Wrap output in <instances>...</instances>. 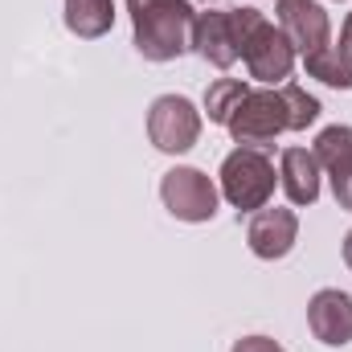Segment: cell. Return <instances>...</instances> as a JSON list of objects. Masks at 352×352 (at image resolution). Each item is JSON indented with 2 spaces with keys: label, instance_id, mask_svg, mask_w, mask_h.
Here are the masks:
<instances>
[{
  "label": "cell",
  "instance_id": "cell-1",
  "mask_svg": "<svg viewBox=\"0 0 352 352\" xmlns=\"http://www.w3.org/2000/svg\"><path fill=\"white\" fill-rule=\"evenodd\" d=\"M127 12L144 62H176L192 50V0H127Z\"/></svg>",
  "mask_w": 352,
  "mask_h": 352
},
{
  "label": "cell",
  "instance_id": "cell-2",
  "mask_svg": "<svg viewBox=\"0 0 352 352\" xmlns=\"http://www.w3.org/2000/svg\"><path fill=\"white\" fill-rule=\"evenodd\" d=\"M230 21H234V37H238V58L246 62V74L258 82V87H283L295 70V50L291 41L283 37V29L274 21H266V12L242 4V8H230Z\"/></svg>",
  "mask_w": 352,
  "mask_h": 352
},
{
  "label": "cell",
  "instance_id": "cell-9",
  "mask_svg": "<svg viewBox=\"0 0 352 352\" xmlns=\"http://www.w3.org/2000/svg\"><path fill=\"white\" fill-rule=\"evenodd\" d=\"M307 328L320 344L344 349L352 344V295L340 287H324L307 299Z\"/></svg>",
  "mask_w": 352,
  "mask_h": 352
},
{
  "label": "cell",
  "instance_id": "cell-21",
  "mask_svg": "<svg viewBox=\"0 0 352 352\" xmlns=\"http://www.w3.org/2000/svg\"><path fill=\"white\" fill-rule=\"evenodd\" d=\"M201 4H217V0H201Z\"/></svg>",
  "mask_w": 352,
  "mask_h": 352
},
{
  "label": "cell",
  "instance_id": "cell-10",
  "mask_svg": "<svg viewBox=\"0 0 352 352\" xmlns=\"http://www.w3.org/2000/svg\"><path fill=\"white\" fill-rule=\"evenodd\" d=\"M192 54L217 70H230L238 62V37H234V21L230 8H205L192 21Z\"/></svg>",
  "mask_w": 352,
  "mask_h": 352
},
{
  "label": "cell",
  "instance_id": "cell-17",
  "mask_svg": "<svg viewBox=\"0 0 352 352\" xmlns=\"http://www.w3.org/2000/svg\"><path fill=\"white\" fill-rule=\"evenodd\" d=\"M328 180H332V197H336V205L352 213V164L336 168V173H328Z\"/></svg>",
  "mask_w": 352,
  "mask_h": 352
},
{
  "label": "cell",
  "instance_id": "cell-3",
  "mask_svg": "<svg viewBox=\"0 0 352 352\" xmlns=\"http://www.w3.org/2000/svg\"><path fill=\"white\" fill-rule=\"evenodd\" d=\"M221 197L238 209V213H258L270 205L274 197V160L266 148H234L226 160H221Z\"/></svg>",
  "mask_w": 352,
  "mask_h": 352
},
{
  "label": "cell",
  "instance_id": "cell-15",
  "mask_svg": "<svg viewBox=\"0 0 352 352\" xmlns=\"http://www.w3.org/2000/svg\"><path fill=\"white\" fill-rule=\"evenodd\" d=\"M246 82L242 78H217L213 87L205 90V115H209V123H221L226 127V119L234 115V107L246 98Z\"/></svg>",
  "mask_w": 352,
  "mask_h": 352
},
{
  "label": "cell",
  "instance_id": "cell-16",
  "mask_svg": "<svg viewBox=\"0 0 352 352\" xmlns=\"http://www.w3.org/2000/svg\"><path fill=\"white\" fill-rule=\"evenodd\" d=\"M283 98H287V115H291V131H307L316 119H320V98L316 94H307L303 87H295V82H283Z\"/></svg>",
  "mask_w": 352,
  "mask_h": 352
},
{
  "label": "cell",
  "instance_id": "cell-12",
  "mask_svg": "<svg viewBox=\"0 0 352 352\" xmlns=\"http://www.w3.org/2000/svg\"><path fill=\"white\" fill-rule=\"evenodd\" d=\"M66 29L78 41H98L115 29V0H66Z\"/></svg>",
  "mask_w": 352,
  "mask_h": 352
},
{
  "label": "cell",
  "instance_id": "cell-20",
  "mask_svg": "<svg viewBox=\"0 0 352 352\" xmlns=\"http://www.w3.org/2000/svg\"><path fill=\"white\" fill-rule=\"evenodd\" d=\"M344 266H349V270H352V230H349V234H344Z\"/></svg>",
  "mask_w": 352,
  "mask_h": 352
},
{
  "label": "cell",
  "instance_id": "cell-6",
  "mask_svg": "<svg viewBox=\"0 0 352 352\" xmlns=\"http://www.w3.org/2000/svg\"><path fill=\"white\" fill-rule=\"evenodd\" d=\"M160 201L184 226H205L217 217V184L188 164H176L160 176Z\"/></svg>",
  "mask_w": 352,
  "mask_h": 352
},
{
  "label": "cell",
  "instance_id": "cell-5",
  "mask_svg": "<svg viewBox=\"0 0 352 352\" xmlns=\"http://www.w3.org/2000/svg\"><path fill=\"white\" fill-rule=\"evenodd\" d=\"M201 127H205V119L192 107V98H184V94H160L148 107V140L164 156L192 152L197 140H201Z\"/></svg>",
  "mask_w": 352,
  "mask_h": 352
},
{
  "label": "cell",
  "instance_id": "cell-13",
  "mask_svg": "<svg viewBox=\"0 0 352 352\" xmlns=\"http://www.w3.org/2000/svg\"><path fill=\"white\" fill-rule=\"evenodd\" d=\"M316 160H320V168L324 173H336V168H344L352 164V127L349 123H336V127H324L320 135H316Z\"/></svg>",
  "mask_w": 352,
  "mask_h": 352
},
{
  "label": "cell",
  "instance_id": "cell-7",
  "mask_svg": "<svg viewBox=\"0 0 352 352\" xmlns=\"http://www.w3.org/2000/svg\"><path fill=\"white\" fill-rule=\"evenodd\" d=\"M274 25L303 58L332 45V16L320 0H274Z\"/></svg>",
  "mask_w": 352,
  "mask_h": 352
},
{
  "label": "cell",
  "instance_id": "cell-18",
  "mask_svg": "<svg viewBox=\"0 0 352 352\" xmlns=\"http://www.w3.org/2000/svg\"><path fill=\"white\" fill-rule=\"evenodd\" d=\"M230 352H287V349L278 340H270V336H242V340H234Z\"/></svg>",
  "mask_w": 352,
  "mask_h": 352
},
{
  "label": "cell",
  "instance_id": "cell-11",
  "mask_svg": "<svg viewBox=\"0 0 352 352\" xmlns=\"http://www.w3.org/2000/svg\"><path fill=\"white\" fill-rule=\"evenodd\" d=\"M320 160H316V152H307V148H283V156H278V184H283V192H287V201L291 205H316L320 201Z\"/></svg>",
  "mask_w": 352,
  "mask_h": 352
},
{
  "label": "cell",
  "instance_id": "cell-8",
  "mask_svg": "<svg viewBox=\"0 0 352 352\" xmlns=\"http://www.w3.org/2000/svg\"><path fill=\"white\" fill-rule=\"evenodd\" d=\"M295 242H299V213L295 209H258V213H250V226H246V246H250V254L254 258H263V263H278V258H287L291 250H295Z\"/></svg>",
  "mask_w": 352,
  "mask_h": 352
},
{
  "label": "cell",
  "instance_id": "cell-19",
  "mask_svg": "<svg viewBox=\"0 0 352 352\" xmlns=\"http://www.w3.org/2000/svg\"><path fill=\"white\" fill-rule=\"evenodd\" d=\"M336 54L352 66V12L344 16V25H340V45H336Z\"/></svg>",
  "mask_w": 352,
  "mask_h": 352
},
{
  "label": "cell",
  "instance_id": "cell-14",
  "mask_svg": "<svg viewBox=\"0 0 352 352\" xmlns=\"http://www.w3.org/2000/svg\"><path fill=\"white\" fill-rule=\"evenodd\" d=\"M303 66H307V74L311 78H320L324 87H336V90H352V66L328 45V50H316V54H307L303 58Z\"/></svg>",
  "mask_w": 352,
  "mask_h": 352
},
{
  "label": "cell",
  "instance_id": "cell-4",
  "mask_svg": "<svg viewBox=\"0 0 352 352\" xmlns=\"http://www.w3.org/2000/svg\"><path fill=\"white\" fill-rule=\"evenodd\" d=\"M226 131L238 148H274V140L283 131H291V115H287V98L283 87H250L246 98L234 107V115L226 119Z\"/></svg>",
  "mask_w": 352,
  "mask_h": 352
}]
</instances>
